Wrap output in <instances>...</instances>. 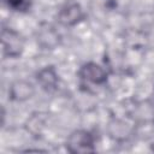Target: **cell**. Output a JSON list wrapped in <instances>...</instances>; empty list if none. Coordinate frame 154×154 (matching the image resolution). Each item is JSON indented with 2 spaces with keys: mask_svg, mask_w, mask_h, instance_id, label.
I'll return each mask as SVG.
<instances>
[{
  "mask_svg": "<svg viewBox=\"0 0 154 154\" xmlns=\"http://www.w3.org/2000/svg\"><path fill=\"white\" fill-rule=\"evenodd\" d=\"M65 146L66 149L72 154H87L95 150V140L91 132L78 129L67 136Z\"/></svg>",
  "mask_w": 154,
  "mask_h": 154,
  "instance_id": "obj_1",
  "label": "cell"
},
{
  "mask_svg": "<svg viewBox=\"0 0 154 154\" xmlns=\"http://www.w3.org/2000/svg\"><path fill=\"white\" fill-rule=\"evenodd\" d=\"M36 42L42 49L52 51L59 46L60 34L53 25L43 23L36 30Z\"/></svg>",
  "mask_w": 154,
  "mask_h": 154,
  "instance_id": "obj_5",
  "label": "cell"
},
{
  "mask_svg": "<svg viewBox=\"0 0 154 154\" xmlns=\"http://www.w3.org/2000/svg\"><path fill=\"white\" fill-rule=\"evenodd\" d=\"M47 119H48L47 114L42 113V112L31 114V117L28 118V120L25 123V128H26L28 132H30L34 136H41L47 126Z\"/></svg>",
  "mask_w": 154,
  "mask_h": 154,
  "instance_id": "obj_9",
  "label": "cell"
},
{
  "mask_svg": "<svg viewBox=\"0 0 154 154\" xmlns=\"http://www.w3.org/2000/svg\"><path fill=\"white\" fill-rule=\"evenodd\" d=\"M36 81L38 85L46 91H53L59 84V75L53 65H48L38 70L36 73Z\"/></svg>",
  "mask_w": 154,
  "mask_h": 154,
  "instance_id": "obj_8",
  "label": "cell"
},
{
  "mask_svg": "<svg viewBox=\"0 0 154 154\" xmlns=\"http://www.w3.org/2000/svg\"><path fill=\"white\" fill-rule=\"evenodd\" d=\"M78 76L85 83L101 85V84L106 83V81L108 78V72L100 64L89 61L81 66V69L78 71Z\"/></svg>",
  "mask_w": 154,
  "mask_h": 154,
  "instance_id": "obj_4",
  "label": "cell"
},
{
  "mask_svg": "<svg viewBox=\"0 0 154 154\" xmlns=\"http://www.w3.org/2000/svg\"><path fill=\"white\" fill-rule=\"evenodd\" d=\"M84 11L78 2L69 1L64 4L58 11L57 19L63 26H75L84 19Z\"/></svg>",
  "mask_w": 154,
  "mask_h": 154,
  "instance_id": "obj_3",
  "label": "cell"
},
{
  "mask_svg": "<svg viewBox=\"0 0 154 154\" xmlns=\"http://www.w3.org/2000/svg\"><path fill=\"white\" fill-rule=\"evenodd\" d=\"M2 54L6 58H18L23 54L25 41L23 36L11 28H4L1 31Z\"/></svg>",
  "mask_w": 154,
  "mask_h": 154,
  "instance_id": "obj_2",
  "label": "cell"
},
{
  "mask_svg": "<svg viewBox=\"0 0 154 154\" xmlns=\"http://www.w3.org/2000/svg\"><path fill=\"white\" fill-rule=\"evenodd\" d=\"M5 1L7 2L8 7H11L14 11H18V12L28 11L34 2V0H5Z\"/></svg>",
  "mask_w": 154,
  "mask_h": 154,
  "instance_id": "obj_10",
  "label": "cell"
},
{
  "mask_svg": "<svg viewBox=\"0 0 154 154\" xmlns=\"http://www.w3.org/2000/svg\"><path fill=\"white\" fill-rule=\"evenodd\" d=\"M108 135L112 140L117 142H124L126 141L131 135L135 134V126L130 123L125 122L124 119L113 118L107 126Z\"/></svg>",
  "mask_w": 154,
  "mask_h": 154,
  "instance_id": "obj_7",
  "label": "cell"
},
{
  "mask_svg": "<svg viewBox=\"0 0 154 154\" xmlns=\"http://www.w3.org/2000/svg\"><path fill=\"white\" fill-rule=\"evenodd\" d=\"M35 95V87L26 79L13 81L8 88V97L14 102H24Z\"/></svg>",
  "mask_w": 154,
  "mask_h": 154,
  "instance_id": "obj_6",
  "label": "cell"
}]
</instances>
